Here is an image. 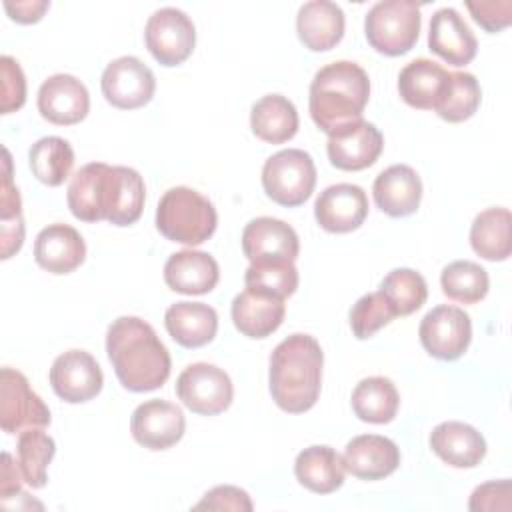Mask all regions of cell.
Here are the masks:
<instances>
[{"mask_svg":"<svg viewBox=\"0 0 512 512\" xmlns=\"http://www.w3.org/2000/svg\"><path fill=\"white\" fill-rule=\"evenodd\" d=\"M146 188L142 176L128 166L90 162L68 184L66 200L74 218L82 222L108 220L130 226L142 216Z\"/></svg>","mask_w":512,"mask_h":512,"instance_id":"6da1fadb","label":"cell"},{"mask_svg":"<svg viewBox=\"0 0 512 512\" xmlns=\"http://www.w3.org/2000/svg\"><path fill=\"white\" fill-rule=\"evenodd\" d=\"M108 360L120 384L130 392L160 388L170 376V354L154 328L138 316L112 320L106 332Z\"/></svg>","mask_w":512,"mask_h":512,"instance_id":"7a4b0ae2","label":"cell"},{"mask_svg":"<svg viewBox=\"0 0 512 512\" xmlns=\"http://www.w3.org/2000/svg\"><path fill=\"white\" fill-rule=\"evenodd\" d=\"M324 354L310 334L284 338L270 354L268 388L276 406L290 414L310 410L322 388Z\"/></svg>","mask_w":512,"mask_h":512,"instance_id":"3957f363","label":"cell"},{"mask_svg":"<svg viewBox=\"0 0 512 512\" xmlns=\"http://www.w3.org/2000/svg\"><path fill=\"white\" fill-rule=\"evenodd\" d=\"M368 98L370 80L364 68L350 60H336L314 74L308 108L314 124L332 134L346 124L362 120Z\"/></svg>","mask_w":512,"mask_h":512,"instance_id":"277c9868","label":"cell"},{"mask_svg":"<svg viewBox=\"0 0 512 512\" xmlns=\"http://www.w3.org/2000/svg\"><path fill=\"white\" fill-rule=\"evenodd\" d=\"M216 226L218 214L214 204L188 186L166 190L158 202L156 228L172 242L198 246L216 232Z\"/></svg>","mask_w":512,"mask_h":512,"instance_id":"5b68a950","label":"cell"},{"mask_svg":"<svg viewBox=\"0 0 512 512\" xmlns=\"http://www.w3.org/2000/svg\"><path fill=\"white\" fill-rule=\"evenodd\" d=\"M420 6L412 0L376 2L364 18L368 44L386 56H400L412 50L420 34Z\"/></svg>","mask_w":512,"mask_h":512,"instance_id":"8992f818","label":"cell"},{"mask_svg":"<svg viewBox=\"0 0 512 512\" xmlns=\"http://www.w3.org/2000/svg\"><path fill=\"white\" fill-rule=\"evenodd\" d=\"M262 186L268 198L280 206L304 204L316 186V166L308 152L288 148L272 154L262 166Z\"/></svg>","mask_w":512,"mask_h":512,"instance_id":"52a82bcc","label":"cell"},{"mask_svg":"<svg viewBox=\"0 0 512 512\" xmlns=\"http://www.w3.org/2000/svg\"><path fill=\"white\" fill-rule=\"evenodd\" d=\"M176 394L188 410L202 416H214L232 404L234 386L222 368L208 362H196L180 372Z\"/></svg>","mask_w":512,"mask_h":512,"instance_id":"ba28073f","label":"cell"},{"mask_svg":"<svg viewBox=\"0 0 512 512\" xmlns=\"http://www.w3.org/2000/svg\"><path fill=\"white\" fill-rule=\"evenodd\" d=\"M144 42L156 62L162 66H178L194 50L196 28L186 12L166 6L152 12L148 18Z\"/></svg>","mask_w":512,"mask_h":512,"instance_id":"9c48e42d","label":"cell"},{"mask_svg":"<svg viewBox=\"0 0 512 512\" xmlns=\"http://www.w3.org/2000/svg\"><path fill=\"white\" fill-rule=\"evenodd\" d=\"M50 424V410L30 388L28 378L14 370H0V426L6 434H20L28 428Z\"/></svg>","mask_w":512,"mask_h":512,"instance_id":"30bf717a","label":"cell"},{"mask_svg":"<svg viewBox=\"0 0 512 512\" xmlns=\"http://www.w3.org/2000/svg\"><path fill=\"white\" fill-rule=\"evenodd\" d=\"M424 350L438 360H458L470 346V316L450 304H440L426 312L418 328Z\"/></svg>","mask_w":512,"mask_h":512,"instance_id":"8fae6325","label":"cell"},{"mask_svg":"<svg viewBox=\"0 0 512 512\" xmlns=\"http://www.w3.org/2000/svg\"><path fill=\"white\" fill-rule=\"evenodd\" d=\"M100 88L106 102L114 108L134 110L152 100L156 78L140 58L120 56L104 68Z\"/></svg>","mask_w":512,"mask_h":512,"instance_id":"7c38bea8","label":"cell"},{"mask_svg":"<svg viewBox=\"0 0 512 512\" xmlns=\"http://www.w3.org/2000/svg\"><path fill=\"white\" fill-rule=\"evenodd\" d=\"M50 384L58 398L68 404L88 402L100 394L104 376L96 358L86 350H68L50 366Z\"/></svg>","mask_w":512,"mask_h":512,"instance_id":"4fadbf2b","label":"cell"},{"mask_svg":"<svg viewBox=\"0 0 512 512\" xmlns=\"http://www.w3.org/2000/svg\"><path fill=\"white\" fill-rule=\"evenodd\" d=\"M184 430V412L176 404L160 398L138 404L130 418L132 438L148 450H168L182 440Z\"/></svg>","mask_w":512,"mask_h":512,"instance_id":"5bb4252c","label":"cell"},{"mask_svg":"<svg viewBox=\"0 0 512 512\" xmlns=\"http://www.w3.org/2000/svg\"><path fill=\"white\" fill-rule=\"evenodd\" d=\"M384 148L382 132L366 120L346 124L328 134L326 152L330 164L338 170L356 172L372 166Z\"/></svg>","mask_w":512,"mask_h":512,"instance_id":"9a60e30c","label":"cell"},{"mask_svg":"<svg viewBox=\"0 0 512 512\" xmlns=\"http://www.w3.org/2000/svg\"><path fill=\"white\" fill-rule=\"evenodd\" d=\"M314 216L326 232H352L360 228L368 216L366 192L356 184H332L316 198Z\"/></svg>","mask_w":512,"mask_h":512,"instance_id":"2e32d148","label":"cell"},{"mask_svg":"<svg viewBox=\"0 0 512 512\" xmlns=\"http://www.w3.org/2000/svg\"><path fill=\"white\" fill-rule=\"evenodd\" d=\"M88 110L90 94L76 76L54 74L42 82L38 90V112L44 120L70 126L82 122Z\"/></svg>","mask_w":512,"mask_h":512,"instance_id":"e0dca14e","label":"cell"},{"mask_svg":"<svg viewBox=\"0 0 512 512\" xmlns=\"http://www.w3.org/2000/svg\"><path fill=\"white\" fill-rule=\"evenodd\" d=\"M242 252L250 262L290 260L300 252L296 230L284 220L260 216L250 220L242 230Z\"/></svg>","mask_w":512,"mask_h":512,"instance_id":"ac0fdd59","label":"cell"},{"mask_svg":"<svg viewBox=\"0 0 512 512\" xmlns=\"http://www.w3.org/2000/svg\"><path fill=\"white\" fill-rule=\"evenodd\" d=\"M342 462L346 472L360 480H382L400 466V450L386 436L360 434L346 444Z\"/></svg>","mask_w":512,"mask_h":512,"instance_id":"d6986e66","label":"cell"},{"mask_svg":"<svg viewBox=\"0 0 512 512\" xmlns=\"http://www.w3.org/2000/svg\"><path fill=\"white\" fill-rule=\"evenodd\" d=\"M232 322L236 330L248 338H266L280 328L286 314L284 298L246 288L232 300Z\"/></svg>","mask_w":512,"mask_h":512,"instance_id":"ffe728a7","label":"cell"},{"mask_svg":"<svg viewBox=\"0 0 512 512\" xmlns=\"http://www.w3.org/2000/svg\"><path fill=\"white\" fill-rule=\"evenodd\" d=\"M372 196L384 214L404 218L414 214L420 206L422 180L408 164H392L376 176Z\"/></svg>","mask_w":512,"mask_h":512,"instance_id":"44dd1931","label":"cell"},{"mask_svg":"<svg viewBox=\"0 0 512 512\" xmlns=\"http://www.w3.org/2000/svg\"><path fill=\"white\" fill-rule=\"evenodd\" d=\"M428 46L452 66L470 64L478 50L476 36L454 8H440L432 14Z\"/></svg>","mask_w":512,"mask_h":512,"instance_id":"7402d4cb","label":"cell"},{"mask_svg":"<svg viewBox=\"0 0 512 512\" xmlns=\"http://www.w3.org/2000/svg\"><path fill=\"white\" fill-rule=\"evenodd\" d=\"M86 258V244L80 232L68 224H48L34 240V260L52 274H70Z\"/></svg>","mask_w":512,"mask_h":512,"instance_id":"603a6c76","label":"cell"},{"mask_svg":"<svg viewBox=\"0 0 512 512\" xmlns=\"http://www.w3.org/2000/svg\"><path fill=\"white\" fill-rule=\"evenodd\" d=\"M450 84V72L428 58L408 62L398 74L400 98L418 110H436Z\"/></svg>","mask_w":512,"mask_h":512,"instance_id":"cb8c5ba5","label":"cell"},{"mask_svg":"<svg viewBox=\"0 0 512 512\" xmlns=\"http://www.w3.org/2000/svg\"><path fill=\"white\" fill-rule=\"evenodd\" d=\"M430 448L454 468H474L486 456L484 436L474 426L458 420L440 422L430 434Z\"/></svg>","mask_w":512,"mask_h":512,"instance_id":"d4e9b609","label":"cell"},{"mask_svg":"<svg viewBox=\"0 0 512 512\" xmlns=\"http://www.w3.org/2000/svg\"><path fill=\"white\" fill-rule=\"evenodd\" d=\"M220 278L218 262L200 250H180L170 254L164 264V282L180 294H208Z\"/></svg>","mask_w":512,"mask_h":512,"instance_id":"484cf974","label":"cell"},{"mask_svg":"<svg viewBox=\"0 0 512 512\" xmlns=\"http://www.w3.org/2000/svg\"><path fill=\"white\" fill-rule=\"evenodd\" d=\"M344 24L342 8L330 0H310L296 16L298 38L312 52L334 48L344 36Z\"/></svg>","mask_w":512,"mask_h":512,"instance_id":"4316f807","label":"cell"},{"mask_svg":"<svg viewBox=\"0 0 512 512\" xmlns=\"http://www.w3.org/2000/svg\"><path fill=\"white\" fill-rule=\"evenodd\" d=\"M164 326L174 342L184 348H200L214 340L218 314L204 302H176L164 314Z\"/></svg>","mask_w":512,"mask_h":512,"instance_id":"83f0119b","label":"cell"},{"mask_svg":"<svg viewBox=\"0 0 512 512\" xmlns=\"http://www.w3.org/2000/svg\"><path fill=\"white\" fill-rule=\"evenodd\" d=\"M296 480L314 494L336 492L344 484L342 456L330 446H308L294 462Z\"/></svg>","mask_w":512,"mask_h":512,"instance_id":"f1b7e54d","label":"cell"},{"mask_svg":"<svg viewBox=\"0 0 512 512\" xmlns=\"http://www.w3.org/2000/svg\"><path fill=\"white\" fill-rule=\"evenodd\" d=\"M250 128L268 144H282L298 132L296 106L282 94H266L250 110Z\"/></svg>","mask_w":512,"mask_h":512,"instance_id":"f546056e","label":"cell"},{"mask_svg":"<svg viewBox=\"0 0 512 512\" xmlns=\"http://www.w3.org/2000/svg\"><path fill=\"white\" fill-rule=\"evenodd\" d=\"M512 216L508 208H486L482 210L470 226V246L472 250L490 262H502L512 252L510 240Z\"/></svg>","mask_w":512,"mask_h":512,"instance_id":"4dcf8cb0","label":"cell"},{"mask_svg":"<svg viewBox=\"0 0 512 512\" xmlns=\"http://www.w3.org/2000/svg\"><path fill=\"white\" fill-rule=\"evenodd\" d=\"M352 410L362 422L388 424L396 418L400 396L394 382L386 376H370L360 380L350 396Z\"/></svg>","mask_w":512,"mask_h":512,"instance_id":"1f68e13d","label":"cell"},{"mask_svg":"<svg viewBox=\"0 0 512 512\" xmlns=\"http://www.w3.org/2000/svg\"><path fill=\"white\" fill-rule=\"evenodd\" d=\"M28 162L32 174L46 186H60L72 172L74 150L60 136H44L30 146Z\"/></svg>","mask_w":512,"mask_h":512,"instance_id":"d6a6232c","label":"cell"},{"mask_svg":"<svg viewBox=\"0 0 512 512\" xmlns=\"http://www.w3.org/2000/svg\"><path fill=\"white\" fill-rule=\"evenodd\" d=\"M16 454L24 482L30 488H44L48 480V464L56 454L54 438L42 432V428H28L18 436Z\"/></svg>","mask_w":512,"mask_h":512,"instance_id":"836d02e7","label":"cell"},{"mask_svg":"<svg viewBox=\"0 0 512 512\" xmlns=\"http://www.w3.org/2000/svg\"><path fill=\"white\" fill-rule=\"evenodd\" d=\"M442 292L456 302L476 304L490 288L488 272L472 260H454L440 274Z\"/></svg>","mask_w":512,"mask_h":512,"instance_id":"e575fe53","label":"cell"},{"mask_svg":"<svg viewBox=\"0 0 512 512\" xmlns=\"http://www.w3.org/2000/svg\"><path fill=\"white\" fill-rule=\"evenodd\" d=\"M392 304L396 316H408L422 308L428 298V286L420 272L412 268L390 270L378 288Z\"/></svg>","mask_w":512,"mask_h":512,"instance_id":"d590c367","label":"cell"},{"mask_svg":"<svg viewBox=\"0 0 512 512\" xmlns=\"http://www.w3.org/2000/svg\"><path fill=\"white\" fill-rule=\"evenodd\" d=\"M482 100V90L474 74L470 72H450V84L436 106V114L446 122H464L478 110Z\"/></svg>","mask_w":512,"mask_h":512,"instance_id":"8d00e7d4","label":"cell"},{"mask_svg":"<svg viewBox=\"0 0 512 512\" xmlns=\"http://www.w3.org/2000/svg\"><path fill=\"white\" fill-rule=\"evenodd\" d=\"M246 288L264 290L280 298H288L298 288V270L290 260L250 262L244 274Z\"/></svg>","mask_w":512,"mask_h":512,"instance_id":"74e56055","label":"cell"},{"mask_svg":"<svg viewBox=\"0 0 512 512\" xmlns=\"http://www.w3.org/2000/svg\"><path fill=\"white\" fill-rule=\"evenodd\" d=\"M396 318V312L392 304L386 300V296L378 292L364 294L356 300V304L350 310V328L358 340L372 338L382 326L390 324Z\"/></svg>","mask_w":512,"mask_h":512,"instance_id":"f35d334b","label":"cell"},{"mask_svg":"<svg viewBox=\"0 0 512 512\" xmlns=\"http://www.w3.org/2000/svg\"><path fill=\"white\" fill-rule=\"evenodd\" d=\"M0 78H2V98L0 110L2 114L16 112L26 102V78L20 64L12 56L0 58Z\"/></svg>","mask_w":512,"mask_h":512,"instance_id":"ab89813d","label":"cell"},{"mask_svg":"<svg viewBox=\"0 0 512 512\" xmlns=\"http://www.w3.org/2000/svg\"><path fill=\"white\" fill-rule=\"evenodd\" d=\"M510 496H512V484L510 480H492V482H486V484H480L474 488L472 496H470V502H468V508L472 512H482V510H504L508 512L512 508V502H510Z\"/></svg>","mask_w":512,"mask_h":512,"instance_id":"60d3db41","label":"cell"},{"mask_svg":"<svg viewBox=\"0 0 512 512\" xmlns=\"http://www.w3.org/2000/svg\"><path fill=\"white\" fill-rule=\"evenodd\" d=\"M196 510H252V500L246 490L238 486H216L208 490L198 504H194Z\"/></svg>","mask_w":512,"mask_h":512,"instance_id":"b9f144b4","label":"cell"},{"mask_svg":"<svg viewBox=\"0 0 512 512\" xmlns=\"http://www.w3.org/2000/svg\"><path fill=\"white\" fill-rule=\"evenodd\" d=\"M472 18L486 30L498 32L512 22V2L498 0V2H466Z\"/></svg>","mask_w":512,"mask_h":512,"instance_id":"7bdbcfd3","label":"cell"},{"mask_svg":"<svg viewBox=\"0 0 512 512\" xmlns=\"http://www.w3.org/2000/svg\"><path fill=\"white\" fill-rule=\"evenodd\" d=\"M16 218H22V200L18 188L12 182L10 152L4 148V172L0 184V222H12Z\"/></svg>","mask_w":512,"mask_h":512,"instance_id":"ee69618b","label":"cell"},{"mask_svg":"<svg viewBox=\"0 0 512 512\" xmlns=\"http://www.w3.org/2000/svg\"><path fill=\"white\" fill-rule=\"evenodd\" d=\"M48 8H50L48 0H24V2H10V0H6L4 2V10L18 24L38 22Z\"/></svg>","mask_w":512,"mask_h":512,"instance_id":"f6af8a7d","label":"cell"},{"mask_svg":"<svg viewBox=\"0 0 512 512\" xmlns=\"http://www.w3.org/2000/svg\"><path fill=\"white\" fill-rule=\"evenodd\" d=\"M24 482L22 478V472L18 468V462L14 464L12 462V456L8 452H2V472H0V498H2V504L16 496V494H22L20 490V484Z\"/></svg>","mask_w":512,"mask_h":512,"instance_id":"bcb514c9","label":"cell"},{"mask_svg":"<svg viewBox=\"0 0 512 512\" xmlns=\"http://www.w3.org/2000/svg\"><path fill=\"white\" fill-rule=\"evenodd\" d=\"M24 218H16L12 222H0V244H2V260L14 256L24 242Z\"/></svg>","mask_w":512,"mask_h":512,"instance_id":"7dc6e473","label":"cell"}]
</instances>
